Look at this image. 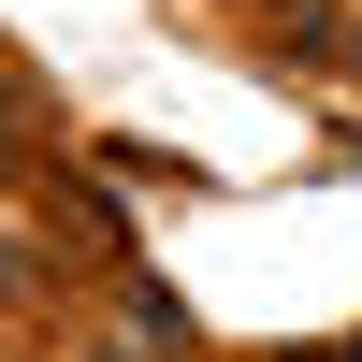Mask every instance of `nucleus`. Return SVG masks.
I'll return each mask as SVG.
<instances>
[{
	"label": "nucleus",
	"mask_w": 362,
	"mask_h": 362,
	"mask_svg": "<svg viewBox=\"0 0 362 362\" xmlns=\"http://www.w3.org/2000/svg\"><path fill=\"white\" fill-rule=\"evenodd\" d=\"M15 145H29V116H15V102H0V174H15Z\"/></svg>",
	"instance_id": "obj_1"
},
{
	"label": "nucleus",
	"mask_w": 362,
	"mask_h": 362,
	"mask_svg": "<svg viewBox=\"0 0 362 362\" xmlns=\"http://www.w3.org/2000/svg\"><path fill=\"white\" fill-rule=\"evenodd\" d=\"M305 362H362V348H305Z\"/></svg>",
	"instance_id": "obj_2"
}]
</instances>
